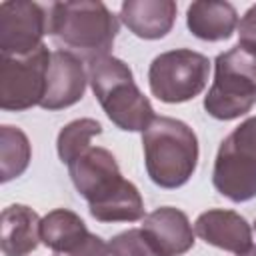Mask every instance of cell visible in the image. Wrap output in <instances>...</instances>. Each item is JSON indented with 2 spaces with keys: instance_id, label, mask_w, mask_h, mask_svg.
<instances>
[{
  "instance_id": "6da1fadb",
  "label": "cell",
  "mask_w": 256,
  "mask_h": 256,
  "mask_svg": "<svg viewBox=\"0 0 256 256\" xmlns=\"http://www.w3.org/2000/svg\"><path fill=\"white\" fill-rule=\"evenodd\" d=\"M68 174L98 222H136L144 218V200L138 188L122 176L110 150L90 146L68 164Z\"/></svg>"
},
{
  "instance_id": "7a4b0ae2",
  "label": "cell",
  "mask_w": 256,
  "mask_h": 256,
  "mask_svg": "<svg viewBox=\"0 0 256 256\" xmlns=\"http://www.w3.org/2000/svg\"><path fill=\"white\" fill-rule=\"evenodd\" d=\"M120 22L104 2L70 0L48 6V34L60 50L88 62L110 54Z\"/></svg>"
},
{
  "instance_id": "3957f363",
  "label": "cell",
  "mask_w": 256,
  "mask_h": 256,
  "mask_svg": "<svg viewBox=\"0 0 256 256\" xmlns=\"http://www.w3.org/2000/svg\"><path fill=\"white\" fill-rule=\"evenodd\" d=\"M144 164L150 180L166 190L184 186L198 164V138L194 130L170 116H156L142 132Z\"/></svg>"
},
{
  "instance_id": "277c9868",
  "label": "cell",
  "mask_w": 256,
  "mask_h": 256,
  "mask_svg": "<svg viewBox=\"0 0 256 256\" xmlns=\"http://www.w3.org/2000/svg\"><path fill=\"white\" fill-rule=\"evenodd\" d=\"M88 82L102 110L120 130L144 132L156 118L150 100L134 82L130 66L112 56H100L88 62Z\"/></svg>"
},
{
  "instance_id": "5b68a950",
  "label": "cell",
  "mask_w": 256,
  "mask_h": 256,
  "mask_svg": "<svg viewBox=\"0 0 256 256\" xmlns=\"http://www.w3.org/2000/svg\"><path fill=\"white\" fill-rule=\"evenodd\" d=\"M256 104V48L238 42L214 60V82L204 110L216 120H236Z\"/></svg>"
},
{
  "instance_id": "8992f818",
  "label": "cell",
  "mask_w": 256,
  "mask_h": 256,
  "mask_svg": "<svg viewBox=\"0 0 256 256\" xmlns=\"http://www.w3.org/2000/svg\"><path fill=\"white\" fill-rule=\"evenodd\" d=\"M212 184L232 202H248L256 196V116L246 118L222 140Z\"/></svg>"
},
{
  "instance_id": "52a82bcc",
  "label": "cell",
  "mask_w": 256,
  "mask_h": 256,
  "mask_svg": "<svg viewBox=\"0 0 256 256\" xmlns=\"http://www.w3.org/2000/svg\"><path fill=\"white\" fill-rule=\"evenodd\" d=\"M210 60L190 48H176L158 54L148 68L152 96L166 104H180L196 98L208 84Z\"/></svg>"
},
{
  "instance_id": "ba28073f",
  "label": "cell",
  "mask_w": 256,
  "mask_h": 256,
  "mask_svg": "<svg viewBox=\"0 0 256 256\" xmlns=\"http://www.w3.org/2000/svg\"><path fill=\"white\" fill-rule=\"evenodd\" d=\"M52 52L46 44L26 56H0V108L22 112L40 106Z\"/></svg>"
},
{
  "instance_id": "9c48e42d",
  "label": "cell",
  "mask_w": 256,
  "mask_h": 256,
  "mask_svg": "<svg viewBox=\"0 0 256 256\" xmlns=\"http://www.w3.org/2000/svg\"><path fill=\"white\" fill-rule=\"evenodd\" d=\"M48 34V10L30 0L0 4V56H26Z\"/></svg>"
},
{
  "instance_id": "30bf717a",
  "label": "cell",
  "mask_w": 256,
  "mask_h": 256,
  "mask_svg": "<svg viewBox=\"0 0 256 256\" xmlns=\"http://www.w3.org/2000/svg\"><path fill=\"white\" fill-rule=\"evenodd\" d=\"M86 70L82 58L66 50H54L46 76V92L40 102L44 110H64L82 100L86 92Z\"/></svg>"
},
{
  "instance_id": "8fae6325",
  "label": "cell",
  "mask_w": 256,
  "mask_h": 256,
  "mask_svg": "<svg viewBox=\"0 0 256 256\" xmlns=\"http://www.w3.org/2000/svg\"><path fill=\"white\" fill-rule=\"evenodd\" d=\"M142 232L158 256H182L194 246V230L188 216L174 206H160L144 216Z\"/></svg>"
},
{
  "instance_id": "7c38bea8",
  "label": "cell",
  "mask_w": 256,
  "mask_h": 256,
  "mask_svg": "<svg viewBox=\"0 0 256 256\" xmlns=\"http://www.w3.org/2000/svg\"><path fill=\"white\" fill-rule=\"evenodd\" d=\"M194 234L206 244L234 254H242L252 246V228L234 210L212 208L202 212L194 222Z\"/></svg>"
},
{
  "instance_id": "4fadbf2b",
  "label": "cell",
  "mask_w": 256,
  "mask_h": 256,
  "mask_svg": "<svg viewBox=\"0 0 256 256\" xmlns=\"http://www.w3.org/2000/svg\"><path fill=\"white\" fill-rule=\"evenodd\" d=\"M122 24L138 38H164L176 22L174 0H126L120 6Z\"/></svg>"
},
{
  "instance_id": "5bb4252c",
  "label": "cell",
  "mask_w": 256,
  "mask_h": 256,
  "mask_svg": "<svg viewBox=\"0 0 256 256\" xmlns=\"http://www.w3.org/2000/svg\"><path fill=\"white\" fill-rule=\"evenodd\" d=\"M186 26L200 40H228L238 28V12L224 0H198L186 10Z\"/></svg>"
},
{
  "instance_id": "9a60e30c",
  "label": "cell",
  "mask_w": 256,
  "mask_h": 256,
  "mask_svg": "<svg viewBox=\"0 0 256 256\" xmlns=\"http://www.w3.org/2000/svg\"><path fill=\"white\" fill-rule=\"evenodd\" d=\"M40 218L26 204H10L0 218V246L4 256H26L38 248Z\"/></svg>"
},
{
  "instance_id": "2e32d148",
  "label": "cell",
  "mask_w": 256,
  "mask_h": 256,
  "mask_svg": "<svg viewBox=\"0 0 256 256\" xmlns=\"http://www.w3.org/2000/svg\"><path fill=\"white\" fill-rule=\"evenodd\" d=\"M88 234L84 220L68 208H56L40 220V240L54 254L72 252L88 238Z\"/></svg>"
},
{
  "instance_id": "e0dca14e",
  "label": "cell",
  "mask_w": 256,
  "mask_h": 256,
  "mask_svg": "<svg viewBox=\"0 0 256 256\" xmlns=\"http://www.w3.org/2000/svg\"><path fill=\"white\" fill-rule=\"evenodd\" d=\"M32 158L28 136L10 124L0 126V182H10L24 174Z\"/></svg>"
},
{
  "instance_id": "ac0fdd59",
  "label": "cell",
  "mask_w": 256,
  "mask_h": 256,
  "mask_svg": "<svg viewBox=\"0 0 256 256\" xmlns=\"http://www.w3.org/2000/svg\"><path fill=\"white\" fill-rule=\"evenodd\" d=\"M102 134V124L94 118H78L68 122L56 140V150L58 156L64 164L74 162L82 152L90 148V140L94 136Z\"/></svg>"
},
{
  "instance_id": "d6986e66",
  "label": "cell",
  "mask_w": 256,
  "mask_h": 256,
  "mask_svg": "<svg viewBox=\"0 0 256 256\" xmlns=\"http://www.w3.org/2000/svg\"><path fill=\"white\" fill-rule=\"evenodd\" d=\"M108 248L110 256H158L142 228H130L112 236Z\"/></svg>"
},
{
  "instance_id": "ffe728a7",
  "label": "cell",
  "mask_w": 256,
  "mask_h": 256,
  "mask_svg": "<svg viewBox=\"0 0 256 256\" xmlns=\"http://www.w3.org/2000/svg\"><path fill=\"white\" fill-rule=\"evenodd\" d=\"M54 256H110V248L100 236L90 232L88 238L78 248H74L72 252H66V254H54Z\"/></svg>"
},
{
  "instance_id": "44dd1931",
  "label": "cell",
  "mask_w": 256,
  "mask_h": 256,
  "mask_svg": "<svg viewBox=\"0 0 256 256\" xmlns=\"http://www.w3.org/2000/svg\"><path fill=\"white\" fill-rule=\"evenodd\" d=\"M238 34L240 42L256 48V4L246 10V14L238 22Z\"/></svg>"
},
{
  "instance_id": "7402d4cb",
  "label": "cell",
  "mask_w": 256,
  "mask_h": 256,
  "mask_svg": "<svg viewBox=\"0 0 256 256\" xmlns=\"http://www.w3.org/2000/svg\"><path fill=\"white\" fill-rule=\"evenodd\" d=\"M236 256H256V246H250L246 252H242V254H236Z\"/></svg>"
},
{
  "instance_id": "603a6c76",
  "label": "cell",
  "mask_w": 256,
  "mask_h": 256,
  "mask_svg": "<svg viewBox=\"0 0 256 256\" xmlns=\"http://www.w3.org/2000/svg\"><path fill=\"white\" fill-rule=\"evenodd\" d=\"M254 230H256V222H254Z\"/></svg>"
}]
</instances>
